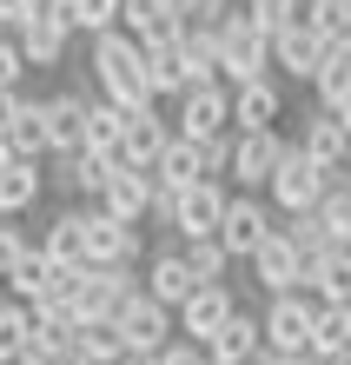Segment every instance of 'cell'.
I'll return each mask as SVG.
<instances>
[{
    "mask_svg": "<svg viewBox=\"0 0 351 365\" xmlns=\"http://www.w3.org/2000/svg\"><path fill=\"white\" fill-rule=\"evenodd\" d=\"M199 146V160H206V180H232V133H219V140H192Z\"/></svg>",
    "mask_w": 351,
    "mask_h": 365,
    "instance_id": "40",
    "label": "cell"
},
{
    "mask_svg": "<svg viewBox=\"0 0 351 365\" xmlns=\"http://www.w3.org/2000/svg\"><path fill=\"white\" fill-rule=\"evenodd\" d=\"M86 153H100L106 166H120V153H126V113H120L113 100L86 106Z\"/></svg>",
    "mask_w": 351,
    "mask_h": 365,
    "instance_id": "25",
    "label": "cell"
},
{
    "mask_svg": "<svg viewBox=\"0 0 351 365\" xmlns=\"http://www.w3.org/2000/svg\"><path fill=\"white\" fill-rule=\"evenodd\" d=\"M86 93H47L40 100V120H47V146L53 153H86Z\"/></svg>",
    "mask_w": 351,
    "mask_h": 365,
    "instance_id": "18",
    "label": "cell"
},
{
    "mask_svg": "<svg viewBox=\"0 0 351 365\" xmlns=\"http://www.w3.org/2000/svg\"><path fill=\"white\" fill-rule=\"evenodd\" d=\"M186 40V34H179ZM172 40V47H146V80H152V93L159 100H179L186 87H192V60H186V47Z\"/></svg>",
    "mask_w": 351,
    "mask_h": 365,
    "instance_id": "26",
    "label": "cell"
},
{
    "mask_svg": "<svg viewBox=\"0 0 351 365\" xmlns=\"http://www.w3.org/2000/svg\"><path fill=\"white\" fill-rule=\"evenodd\" d=\"M239 7H252V14H272V7H278V0H239Z\"/></svg>",
    "mask_w": 351,
    "mask_h": 365,
    "instance_id": "45",
    "label": "cell"
},
{
    "mask_svg": "<svg viewBox=\"0 0 351 365\" xmlns=\"http://www.w3.org/2000/svg\"><path fill=\"white\" fill-rule=\"evenodd\" d=\"M27 106H33L27 93H0V140H7L14 126H20V113H27Z\"/></svg>",
    "mask_w": 351,
    "mask_h": 365,
    "instance_id": "42",
    "label": "cell"
},
{
    "mask_svg": "<svg viewBox=\"0 0 351 365\" xmlns=\"http://www.w3.org/2000/svg\"><path fill=\"white\" fill-rule=\"evenodd\" d=\"M325 192H332V173H325V166L292 140V153H285V166L272 173L266 200L278 206V220H292V212H318V206H325Z\"/></svg>",
    "mask_w": 351,
    "mask_h": 365,
    "instance_id": "3",
    "label": "cell"
},
{
    "mask_svg": "<svg viewBox=\"0 0 351 365\" xmlns=\"http://www.w3.org/2000/svg\"><path fill=\"white\" fill-rule=\"evenodd\" d=\"M86 67H93L100 100H113L120 113H152V100H159V93H152V80H146V47L126 27L86 40Z\"/></svg>",
    "mask_w": 351,
    "mask_h": 365,
    "instance_id": "1",
    "label": "cell"
},
{
    "mask_svg": "<svg viewBox=\"0 0 351 365\" xmlns=\"http://www.w3.org/2000/svg\"><path fill=\"white\" fill-rule=\"evenodd\" d=\"M146 252V226L106 220L100 206H86V266H140Z\"/></svg>",
    "mask_w": 351,
    "mask_h": 365,
    "instance_id": "12",
    "label": "cell"
},
{
    "mask_svg": "<svg viewBox=\"0 0 351 365\" xmlns=\"http://www.w3.org/2000/svg\"><path fill=\"white\" fill-rule=\"evenodd\" d=\"M246 266H252V286L266 292V299H285V292H298V286H312V266H305V252L292 246V232H285V226H278L272 240H266V246L252 252Z\"/></svg>",
    "mask_w": 351,
    "mask_h": 365,
    "instance_id": "7",
    "label": "cell"
},
{
    "mask_svg": "<svg viewBox=\"0 0 351 365\" xmlns=\"http://www.w3.org/2000/svg\"><path fill=\"white\" fill-rule=\"evenodd\" d=\"M80 359L86 365H126V359H133L120 319H86V326H80Z\"/></svg>",
    "mask_w": 351,
    "mask_h": 365,
    "instance_id": "28",
    "label": "cell"
},
{
    "mask_svg": "<svg viewBox=\"0 0 351 365\" xmlns=\"http://www.w3.org/2000/svg\"><path fill=\"white\" fill-rule=\"evenodd\" d=\"M179 246H186L192 272H199V286H226V272H232V252L219 246V240H179Z\"/></svg>",
    "mask_w": 351,
    "mask_h": 365,
    "instance_id": "34",
    "label": "cell"
},
{
    "mask_svg": "<svg viewBox=\"0 0 351 365\" xmlns=\"http://www.w3.org/2000/svg\"><path fill=\"white\" fill-rule=\"evenodd\" d=\"M152 192H159V180L152 173H113L106 180V192H100V212L106 220H126V226H140V220H152Z\"/></svg>",
    "mask_w": 351,
    "mask_h": 365,
    "instance_id": "19",
    "label": "cell"
},
{
    "mask_svg": "<svg viewBox=\"0 0 351 365\" xmlns=\"http://www.w3.org/2000/svg\"><path fill=\"white\" fill-rule=\"evenodd\" d=\"M292 153V140L278 133V126H258V133H232V186L239 192H266L272 173L285 166Z\"/></svg>",
    "mask_w": 351,
    "mask_h": 365,
    "instance_id": "4",
    "label": "cell"
},
{
    "mask_svg": "<svg viewBox=\"0 0 351 365\" xmlns=\"http://www.w3.org/2000/svg\"><path fill=\"white\" fill-rule=\"evenodd\" d=\"M338 352H351V299H332L312 326V359H338Z\"/></svg>",
    "mask_w": 351,
    "mask_h": 365,
    "instance_id": "30",
    "label": "cell"
},
{
    "mask_svg": "<svg viewBox=\"0 0 351 365\" xmlns=\"http://www.w3.org/2000/svg\"><path fill=\"white\" fill-rule=\"evenodd\" d=\"M120 332H126V346H133V359H159L172 346V332H179V312L159 306L146 286L126 299V312H120Z\"/></svg>",
    "mask_w": 351,
    "mask_h": 365,
    "instance_id": "8",
    "label": "cell"
},
{
    "mask_svg": "<svg viewBox=\"0 0 351 365\" xmlns=\"http://www.w3.org/2000/svg\"><path fill=\"white\" fill-rule=\"evenodd\" d=\"M33 352V306L27 299H0V365H20Z\"/></svg>",
    "mask_w": 351,
    "mask_h": 365,
    "instance_id": "29",
    "label": "cell"
},
{
    "mask_svg": "<svg viewBox=\"0 0 351 365\" xmlns=\"http://www.w3.org/2000/svg\"><path fill=\"white\" fill-rule=\"evenodd\" d=\"M285 120V80H246L232 87V133H258V126H278Z\"/></svg>",
    "mask_w": 351,
    "mask_h": 365,
    "instance_id": "16",
    "label": "cell"
},
{
    "mask_svg": "<svg viewBox=\"0 0 351 365\" xmlns=\"http://www.w3.org/2000/svg\"><path fill=\"white\" fill-rule=\"evenodd\" d=\"M133 292H140L133 266H80V279H73V306H80V319H120Z\"/></svg>",
    "mask_w": 351,
    "mask_h": 365,
    "instance_id": "9",
    "label": "cell"
},
{
    "mask_svg": "<svg viewBox=\"0 0 351 365\" xmlns=\"http://www.w3.org/2000/svg\"><path fill=\"white\" fill-rule=\"evenodd\" d=\"M146 292L159 299V306H172V312L199 292V272H192L186 246H166V252H152V259H146Z\"/></svg>",
    "mask_w": 351,
    "mask_h": 365,
    "instance_id": "17",
    "label": "cell"
},
{
    "mask_svg": "<svg viewBox=\"0 0 351 365\" xmlns=\"http://www.w3.org/2000/svg\"><path fill=\"white\" fill-rule=\"evenodd\" d=\"M27 252H33V240H27V232H20V226L7 220V226H0V286L14 279V266L27 259Z\"/></svg>",
    "mask_w": 351,
    "mask_h": 365,
    "instance_id": "39",
    "label": "cell"
},
{
    "mask_svg": "<svg viewBox=\"0 0 351 365\" xmlns=\"http://www.w3.org/2000/svg\"><path fill=\"white\" fill-rule=\"evenodd\" d=\"M0 20H7V27L20 34L27 20H40V0H0Z\"/></svg>",
    "mask_w": 351,
    "mask_h": 365,
    "instance_id": "43",
    "label": "cell"
},
{
    "mask_svg": "<svg viewBox=\"0 0 351 365\" xmlns=\"http://www.w3.org/2000/svg\"><path fill=\"white\" fill-rule=\"evenodd\" d=\"M252 365H312V359H298V352H272V346H266V352H258Z\"/></svg>",
    "mask_w": 351,
    "mask_h": 365,
    "instance_id": "44",
    "label": "cell"
},
{
    "mask_svg": "<svg viewBox=\"0 0 351 365\" xmlns=\"http://www.w3.org/2000/svg\"><path fill=\"white\" fill-rule=\"evenodd\" d=\"M312 286L325 299H351V246H332V252H325V259L312 266Z\"/></svg>",
    "mask_w": 351,
    "mask_h": 365,
    "instance_id": "36",
    "label": "cell"
},
{
    "mask_svg": "<svg viewBox=\"0 0 351 365\" xmlns=\"http://www.w3.org/2000/svg\"><path fill=\"white\" fill-rule=\"evenodd\" d=\"M318 220H325V232H332V246H351V180L325 192V206H318Z\"/></svg>",
    "mask_w": 351,
    "mask_h": 365,
    "instance_id": "37",
    "label": "cell"
},
{
    "mask_svg": "<svg viewBox=\"0 0 351 365\" xmlns=\"http://www.w3.org/2000/svg\"><path fill=\"white\" fill-rule=\"evenodd\" d=\"M67 47H73V27H60V20H47V14L20 27V53H27V67H33V73L67 67Z\"/></svg>",
    "mask_w": 351,
    "mask_h": 365,
    "instance_id": "21",
    "label": "cell"
},
{
    "mask_svg": "<svg viewBox=\"0 0 351 365\" xmlns=\"http://www.w3.org/2000/svg\"><path fill=\"white\" fill-rule=\"evenodd\" d=\"M40 192H47L40 160H7V166H0V212H7V220L33 212V206H40Z\"/></svg>",
    "mask_w": 351,
    "mask_h": 365,
    "instance_id": "24",
    "label": "cell"
},
{
    "mask_svg": "<svg viewBox=\"0 0 351 365\" xmlns=\"http://www.w3.org/2000/svg\"><path fill=\"white\" fill-rule=\"evenodd\" d=\"M332 47L338 40H325L318 27H278L272 34V67H278V80H318Z\"/></svg>",
    "mask_w": 351,
    "mask_h": 365,
    "instance_id": "13",
    "label": "cell"
},
{
    "mask_svg": "<svg viewBox=\"0 0 351 365\" xmlns=\"http://www.w3.org/2000/svg\"><path fill=\"white\" fill-rule=\"evenodd\" d=\"M7 153H14V160H47V153H53V146H47V120H40V100L20 113V126L7 133Z\"/></svg>",
    "mask_w": 351,
    "mask_h": 365,
    "instance_id": "32",
    "label": "cell"
},
{
    "mask_svg": "<svg viewBox=\"0 0 351 365\" xmlns=\"http://www.w3.org/2000/svg\"><path fill=\"white\" fill-rule=\"evenodd\" d=\"M226 206H232V186H226V180L179 186V200H172V240H219Z\"/></svg>",
    "mask_w": 351,
    "mask_h": 365,
    "instance_id": "6",
    "label": "cell"
},
{
    "mask_svg": "<svg viewBox=\"0 0 351 365\" xmlns=\"http://www.w3.org/2000/svg\"><path fill=\"white\" fill-rule=\"evenodd\" d=\"M285 232H292V246L305 252V266H318L325 252H332V232H325V220L318 212H292V220H278Z\"/></svg>",
    "mask_w": 351,
    "mask_h": 365,
    "instance_id": "33",
    "label": "cell"
},
{
    "mask_svg": "<svg viewBox=\"0 0 351 365\" xmlns=\"http://www.w3.org/2000/svg\"><path fill=\"white\" fill-rule=\"evenodd\" d=\"M0 226H7V212H0Z\"/></svg>",
    "mask_w": 351,
    "mask_h": 365,
    "instance_id": "48",
    "label": "cell"
},
{
    "mask_svg": "<svg viewBox=\"0 0 351 365\" xmlns=\"http://www.w3.org/2000/svg\"><path fill=\"white\" fill-rule=\"evenodd\" d=\"M272 232H278V206L266 200V192H232L226 226H219V246H226L232 259H252V252L266 246Z\"/></svg>",
    "mask_w": 351,
    "mask_h": 365,
    "instance_id": "5",
    "label": "cell"
},
{
    "mask_svg": "<svg viewBox=\"0 0 351 365\" xmlns=\"http://www.w3.org/2000/svg\"><path fill=\"white\" fill-rule=\"evenodd\" d=\"M152 180H159V186H199L206 180L199 146H192V140H172L166 153H159V166H152Z\"/></svg>",
    "mask_w": 351,
    "mask_h": 365,
    "instance_id": "31",
    "label": "cell"
},
{
    "mask_svg": "<svg viewBox=\"0 0 351 365\" xmlns=\"http://www.w3.org/2000/svg\"><path fill=\"white\" fill-rule=\"evenodd\" d=\"M258 319H266V346H272V352H298V359H312V326H318V312L305 306L298 292L272 299Z\"/></svg>",
    "mask_w": 351,
    "mask_h": 365,
    "instance_id": "15",
    "label": "cell"
},
{
    "mask_svg": "<svg viewBox=\"0 0 351 365\" xmlns=\"http://www.w3.org/2000/svg\"><path fill=\"white\" fill-rule=\"evenodd\" d=\"M126 20V0H73V27L86 40H100V34H113Z\"/></svg>",
    "mask_w": 351,
    "mask_h": 365,
    "instance_id": "35",
    "label": "cell"
},
{
    "mask_svg": "<svg viewBox=\"0 0 351 365\" xmlns=\"http://www.w3.org/2000/svg\"><path fill=\"white\" fill-rule=\"evenodd\" d=\"M258 352H266V319L246 312V306H239V312H232V326L206 346V359H212V365H252Z\"/></svg>",
    "mask_w": 351,
    "mask_h": 365,
    "instance_id": "20",
    "label": "cell"
},
{
    "mask_svg": "<svg viewBox=\"0 0 351 365\" xmlns=\"http://www.w3.org/2000/svg\"><path fill=\"white\" fill-rule=\"evenodd\" d=\"M20 80H27V53H20V34L7 27L0 34V93H20Z\"/></svg>",
    "mask_w": 351,
    "mask_h": 365,
    "instance_id": "38",
    "label": "cell"
},
{
    "mask_svg": "<svg viewBox=\"0 0 351 365\" xmlns=\"http://www.w3.org/2000/svg\"><path fill=\"white\" fill-rule=\"evenodd\" d=\"M152 365H206V346H192V339H172V346L152 359Z\"/></svg>",
    "mask_w": 351,
    "mask_h": 365,
    "instance_id": "41",
    "label": "cell"
},
{
    "mask_svg": "<svg viewBox=\"0 0 351 365\" xmlns=\"http://www.w3.org/2000/svg\"><path fill=\"white\" fill-rule=\"evenodd\" d=\"M126 34L140 40V47H172L186 27L172 20V0H126V20H120Z\"/></svg>",
    "mask_w": 351,
    "mask_h": 365,
    "instance_id": "23",
    "label": "cell"
},
{
    "mask_svg": "<svg viewBox=\"0 0 351 365\" xmlns=\"http://www.w3.org/2000/svg\"><path fill=\"white\" fill-rule=\"evenodd\" d=\"M126 365H152V359H126Z\"/></svg>",
    "mask_w": 351,
    "mask_h": 365,
    "instance_id": "47",
    "label": "cell"
},
{
    "mask_svg": "<svg viewBox=\"0 0 351 365\" xmlns=\"http://www.w3.org/2000/svg\"><path fill=\"white\" fill-rule=\"evenodd\" d=\"M40 252L80 272V266H86V206H67V212H53V220H47V232H40Z\"/></svg>",
    "mask_w": 351,
    "mask_h": 365,
    "instance_id": "22",
    "label": "cell"
},
{
    "mask_svg": "<svg viewBox=\"0 0 351 365\" xmlns=\"http://www.w3.org/2000/svg\"><path fill=\"white\" fill-rule=\"evenodd\" d=\"M106 180H113V166H106L100 153H60V166H53V186H67V192H80L86 206L106 192Z\"/></svg>",
    "mask_w": 351,
    "mask_h": 365,
    "instance_id": "27",
    "label": "cell"
},
{
    "mask_svg": "<svg viewBox=\"0 0 351 365\" xmlns=\"http://www.w3.org/2000/svg\"><path fill=\"white\" fill-rule=\"evenodd\" d=\"M172 126H179V140H219V133H232V87H226V80H212V87H186Z\"/></svg>",
    "mask_w": 351,
    "mask_h": 365,
    "instance_id": "11",
    "label": "cell"
},
{
    "mask_svg": "<svg viewBox=\"0 0 351 365\" xmlns=\"http://www.w3.org/2000/svg\"><path fill=\"white\" fill-rule=\"evenodd\" d=\"M206 365H212V359H206Z\"/></svg>",
    "mask_w": 351,
    "mask_h": 365,
    "instance_id": "49",
    "label": "cell"
},
{
    "mask_svg": "<svg viewBox=\"0 0 351 365\" xmlns=\"http://www.w3.org/2000/svg\"><path fill=\"white\" fill-rule=\"evenodd\" d=\"M232 312H239V292H232V286H199V292L179 306V339L212 346V339L232 326Z\"/></svg>",
    "mask_w": 351,
    "mask_h": 365,
    "instance_id": "14",
    "label": "cell"
},
{
    "mask_svg": "<svg viewBox=\"0 0 351 365\" xmlns=\"http://www.w3.org/2000/svg\"><path fill=\"white\" fill-rule=\"evenodd\" d=\"M219 60H226V87H246V80H272V27H266V14H252V7H239L226 27H219Z\"/></svg>",
    "mask_w": 351,
    "mask_h": 365,
    "instance_id": "2",
    "label": "cell"
},
{
    "mask_svg": "<svg viewBox=\"0 0 351 365\" xmlns=\"http://www.w3.org/2000/svg\"><path fill=\"white\" fill-rule=\"evenodd\" d=\"M338 120H345V133H351V100H345V106H338Z\"/></svg>",
    "mask_w": 351,
    "mask_h": 365,
    "instance_id": "46",
    "label": "cell"
},
{
    "mask_svg": "<svg viewBox=\"0 0 351 365\" xmlns=\"http://www.w3.org/2000/svg\"><path fill=\"white\" fill-rule=\"evenodd\" d=\"M298 146L325 166V173H332V186L351 180V133H345V120L332 113V106H312V113H298Z\"/></svg>",
    "mask_w": 351,
    "mask_h": 365,
    "instance_id": "10",
    "label": "cell"
}]
</instances>
